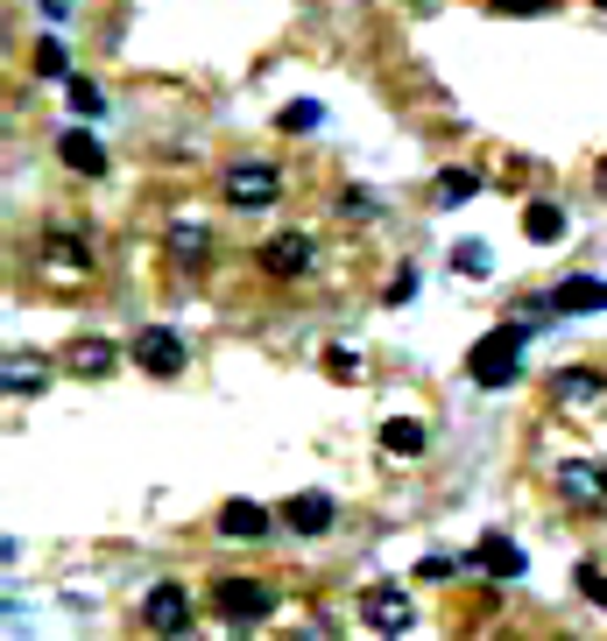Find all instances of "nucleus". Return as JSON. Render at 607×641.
Returning a JSON list of instances; mask_svg holds the SVG:
<instances>
[{
  "mask_svg": "<svg viewBox=\"0 0 607 641\" xmlns=\"http://www.w3.org/2000/svg\"><path fill=\"white\" fill-rule=\"evenodd\" d=\"M523 345H529V324L516 318V324H495L481 345L466 353V374H473V387H516V374H523Z\"/></svg>",
  "mask_w": 607,
  "mask_h": 641,
  "instance_id": "f257e3e1",
  "label": "nucleus"
},
{
  "mask_svg": "<svg viewBox=\"0 0 607 641\" xmlns=\"http://www.w3.org/2000/svg\"><path fill=\"white\" fill-rule=\"evenodd\" d=\"M213 613L226 620V628H255V620H269L276 613V592L261 586V578H213Z\"/></svg>",
  "mask_w": 607,
  "mask_h": 641,
  "instance_id": "f03ea898",
  "label": "nucleus"
},
{
  "mask_svg": "<svg viewBox=\"0 0 607 641\" xmlns=\"http://www.w3.org/2000/svg\"><path fill=\"white\" fill-rule=\"evenodd\" d=\"M219 190H226V205H240V211H261V205H276L282 198V169L276 163H226L219 169Z\"/></svg>",
  "mask_w": 607,
  "mask_h": 641,
  "instance_id": "7ed1b4c3",
  "label": "nucleus"
},
{
  "mask_svg": "<svg viewBox=\"0 0 607 641\" xmlns=\"http://www.w3.org/2000/svg\"><path fill=\"white\" fill-rule=\"evenodd\" d=\"M127 353H135V366L142 374H156V381H169V374H184V360H192V345H184L177 332H169V324H148V332L127 345Z\"/></svg>",
  "mask_w": 607,
  "mask_h": 641,
  "instance_id": "20e7f679",
  "label": "nucleus"
},
{
  "mask_svg": "<svg viewBox=\"0 0 607 641\" xmlns=\"http://www.w3.org/2000/svg\"><path fill=\"white\" fill-rule=\"evenodd\" d=\"M360 620H368L374 634H389V641L410 634V620H416L410 613V592L403 586H368V592H360Z\"/></svg>",
  "mask_w": 607,
  "mask_h": 641,
  "instance_id": "39448f33",
  "label": "nucleus"
},
{
  "mask_svg": "<svg viewBox=\"0 0 607 641\" xmlns=\"http://www.w3.org/2000/svg\"><path fill=\"white\" fill-rule=\"evenodd\" d=\"M255 261H261V276L297 282L304 268H311V232H276V240H261V247H255Z\"/></svg>",
  "mask_w": 607,
  "mask_h": 641,
  "instance_id": "423d86ee",
  "label": "nucleus"
},
{
  "mask_svg": "<svg viewBox=\"0 0 607 641\" xmlns=\"http://www.w3.org/2000/svg\"><path fill=\"white\" fill-rule=\"evenodd\" d=\"M466 565L481 571V578H523V542L502 536V529H487V536L466 550Z\"/></svg>",
  "mask_w": 607,
  "mask_h": 641,
  "instance_id": "0eeeda50",
  "label": "nucleus"
},
{
  "mask_svg": "<svg viewBox=\"0 0 607 641\" xmlns=\"http://www.w3.org/2000/svg\"><path fill=\"white\" fill-rule=\"evenodd\" d=\"M142 620H148L156 634H184V628H192V592H184V586H169V578H163V586H148Z\"/></svg>",
  "mask_w": 607,
  "mask_h": 641,
  "instance_id": "6e6552de",
  "label": "nucleus"
},
{
  "mask_svg": "<svg viewBox=\"0 0 607 641\" xmlns=\"http://www.w3.org/2000/svg\"><path fill=\"white\" fill-rule=\"evenodd\" d=\"M43 261L50 268H92V232H79L71 219H56V226H43Z\"/></svg>",
  "mask_w": 607,
  "mask_h": 641,
  "instance_id": "1a4fd4ad",
  "label": "nucleus"
},
{
  "mask_svg": "<svg viewBox=\"0 0 607 641\" xmlns=\"http://www.w3.org/2000/svg\"><path fill=\"white\" fill-rule=\"evenodd\" d=\"M552 310L558 318H586V310H607V282L600 276H565L552 289Z\"/></svg>",
  "mask_w": 607,
  "mask_h": 641,
  "instance_id": "9d476101",
  "label": "nucleus"
},
{
  "mask_svg": "<svg viewBox=\"0 0 607 641\" xmlns=\"http://www.w3.org/2000/svg\"><path fill=\"white\" fill-rule=\"evenodd\" d=\"M269 529H276V515L255 508V500H226V508H219V536L226 542H261Z\"/></svg>",
  "mask_w": 607,
  "mask_h": 641,
  "instance_id": "9b49d317",
  "label": "nucleus"
},
{
  "mask_svg": "<svg viewBox=\"0 0 607 641\" xmlns=\"http://www.w3.org/2000/svg\"><path fill=\"white\" fill-rule=\"evenodd\" d=\"M56 163L79 169V177H106V148L92 142L85 127H64V134H56Z\"/></svg>",
  "mask_w": 607,
  "mask_h": 641,
  "instance_id": "f8f14e48",
  "label": "nucleus"
},
{
  "mask_svg": "<svg viewBox=\"0 0 607 641\" xmlns=\"http://www.w3.org/2000/svg\"><path fill=\"white\" fill-rule=\"evenodd\" d=\"M282 521H290L297 536H326L332 521H339V508H332L326 494H297V500H282Z\"/></svg>",
  "mask_w": 607,
  "mask_h": 641,
  "instance_id": "ddd939ff",
  "label": "nucleus"
},
{
  "mask_svg": "<svg viewBox=\"0 0 607 641\" xmlns=\"http://www.w3.org/2000/svg\"><path fill=\"white\" fill-rule=\"evenodd\" d=\"M552 395L573 402V410H586V402L607 395V374H600V366H565V374H552Z\"/></svg>",
  "mask_w": 607,
  "mask_h": 641,
  "instance_id": "4468645a",
  "label": "nucleus"
},
{
  "mask_svg": "<svg viewBox=\"0 0 607 641\" xmlns=\"http://www.w3.org/2000/svg\"><path fill=\"white\" fill-rule=\"evenodd\" d=\"M163 240H169V261H184V268L213 255V226H198V219H169Z\"/></svg>",
  "mask_w": 607,
  "mask_h": 641,
  "instance_id": "2eb2a0df",
  "label": "nucleus"
},
{
  "mask_svg": "<svg viewBox=\"0 0 607 641\" xmlns=\"http://www.w3.org/2000/svg\"><path fill=\"white\" fill-rule=\"evenodd\" d=\"M558 494L579 500V508H600V500H607V473H594V465H558Z\"/></svg>",
  "mask_w": 607,
  "mask_h": 641,
  "instance_id": "dca6fc26",
  "label": "nucleus"
},
{
  "mask_svg": "<svg viewBox=\"0 0 607 641\" xmlns=\"http://www.w3.org/2000/svg\"><path fill=\"white\" fill-rule=\"evenodd\" d=\"M523 232H529V247H558L565 240V211L552 198H529L523 205Z\"/></svg>",
  "mask_w": 607,
  "mask_h": 641,
  "instance_id": "f3484780",
  "label": "nucleus"
},
{
  "mask_svg": "<svg viewBox=\"0 0 607 641\" xmlns=\"http://www.w3.org/2000/svg\"><path fill=\"white\" fill-rule=\"evenodd\" d=\"M424 444L431 437H424V423H416V416H389L382 423V452L389 458H424Z\"/></svg>",
  "mask_w": 607,
  "mask_h": 641,
  "instance_id": "a211bd4d",
  "label": "nucleus"
},
{
  "mask_svg": "<svg viewBox=\"0 0 607 641\" xmlns=\"http://www.w3.org/2000/svg\"><path fill=\"white\" fill-rule=\"evenodd\" d=\"M113 339H79L71 345V374H85V381H100V374H113Z\"/></svg>",
  "mask_w": 607,
  "mask_h": 641,
  "instance_id": "6ab92c4d",
  "label": "nucleus"
},
{
  "mask_svg": "<svg viewBox=\"0 0 607 641\" xmlns=\"http://www.w3.org/2000/svg\"><path fill=\"white\" fill-rule=\"evenodd\" d=\"M466 198H481V169H445V177H439V205H466Z\"/></svg>",
  "mask_w": 607,
  "mask_h": 641,
  "instance_id": "aec40b11",
  "label": "nucleus"
},
{
  "mask_svg": "<svg viewBox=\"0 0 607 641\" xmlns=\"http://www.w3.org/2000/svg\"><path fill=\"white\" fill-rule=\"evenodd\" d=\"M35 77H64V85L79 77V71H71V56H64V43H56V35H43V43H35Z\"/></svg>",
  "mask_w": 607,
  "mask_h": 641,
  "instance_id": "412c9836",
  "label": "nucleus"
},
{
  "mask_svg": "<svg viewBox=\"0 0 607 641\" xmlns=\"http://www.w3.org/2000/svg\"><path fill=\"white\" fill-rule=\"evenodd\" d=\"M71 113H79V121H100V113H106V92L100 85H92V77H71Z\"/></svg>",
  "mask_w": 607,
  "mask_h": 641,
  "instance_id": "4be33fe9",
  "label": "nucleus"
},
{
  "mask_svg": "<svg viewBox=\"0 0 607 641\" xmlns=\"http://www.w3.org/2000/svg\"><path fill=\"white\" fill-rule=\"evenodd\" d=\"M318 121H326L318 100H290V106H282V134H318Z\"/></svg>",
  "mask_w": 607,
  "mask_h": 641,
  "instance_id": "5701e85b",
  "label": "nucleus"
},
{
  "mask_svg": "<svg viewBox=\"0 0 607 641\" xmlns=\"http://www.w3.org/2000/svg\"><path fill=\"white\" fill-rule=\"evenodd\" d=\"M452 268H460V276H487L495 255H487V240H460V247H452Z\"/></svg>",
  "mask_w": 607,
  "mask_h": 641,
  "instance_id": "b1692460",
  "label": "nucleus"
},
{
  "mask_svg": "<svg viewBox=\"0 0 607 641\" xmlns=\"http://www.w3.org/2000/svg\"><path fill=\"white\" fill-rule=\"evenodd\" d=\"M8 395H43V366H22V360H8Z\"/></svg>",
  "mask_w": 607,
  "mask_h": 641,
  "instance_id": "393cba45",
  "label": "nucleus"
},
{
  "mask_svg": "<svg viewBox=\"0 0 607 641\" xmlns=\"http://www.w3.org/2000/svg\"><path fill=\"white\" fill-rule=\"evenodd\" d=\"M452 571H460V565H452V557H439V550H424V557L410 565V578H424V586H439V578H452Z\"/></svg>",
  "mask_w": 607,
  "mask_h": 641,
  "instance_id": "a878e982",
  "label": "nucleus"
},
{
  "mask_svg": "<svg viewBox=\"0 0 607 641\" xmlns=\"http://www.w3.org/2000/svg\"><path fill=\"white\" fill-rule=\"evenodd\" d=\"M573 586H579L586 599H600V607H607V578H600V565H594V557H586V565L573 571Z\"/></svg>",
  "mask_w": 607,
  "mask_h": 641,
  "instance_id": "bb28decb",
  "label": "nucleus"
},
{
  "mask_svg": "<svg viewBox=\"0 0 607 641\" xmlns=\"http://www.w3.org/2000/svg\"><path fill=\"white\" fill-rule=\"evenodd\" d=\"M326 366H332L339 381H353V374H360V353H347V345H332V353H326Z\"/></svg>",
  "mask_w": 607,
  "mask_h": 641,
  "instance_id": "cd10ccee",
  "label": "nucleus"
},
{
  "mask_svg": "<svg viewBox=\"0 0 607 641\" xmlns=\"http://www.w3.org/2000/svg\"><path fill=\"white\" fill-rule=\"evenodd\" d=\"M339 205H347V211H368V219H382V198H374V190H347Z\"/></svg>",
  "mask_w": 607,
  "mask_h": 641,
  "instance_id": "c85d7f7f",
  "label": "nucleus"
},
{
  "mask_svg": "<svg viewBox=\"0 0 607 641\" xmlns=\"http://www.w3.org/2000/svg\"><path fill=\"white\" fill-rule=\"evenodd\" d=\"M382 297H389V303H410V297H416V268H403V276H395Z\"/></svg>",
  "mask_w": 607,
  "mask_h": 641,
  "instance_id": "c756f323",
  "label": "nucleus"
},
{
  "mask_svg": "<svg viewBox=\"0 0 607 641\" xmlns=\"http://www.w3.org/2000/svg\"><path fill=\"white\" fill-rule=\"evenodd\" d=\"M487 8H495V14H544L552 0H487Z\"/></svg>",
  "mask_w": 607,
  "mask_h": 641,
  "instance_id": "7c9ffc66",
  "label": "nucleus"
},
{
  "mask_svg": "<svg viewBox=\"0 0 607 641\" xmlns=\"http://www.w3.org/2000/svg\"><path fill=\"white\" fill-rule=\"evenodd\" d=\"M35 8H43V22H64V14H71V0H35Z\"/></svg>",
  "mask_w": 607,
  "mask_h": 641,
  "instance_id": "2f4dec72",
  "label": "nucleus"
},
{
  "mask_svg": "<svg viewBox=\"0 0 607 641\" xmlns=\"http://www.w3.org/2000/svg\"><path fill=\"white\" fill-rule=\"evenodd\" d=\"M594 190H600V198H607V155H600V163H594Z\"/></svg>",
  "mask_w": 607,
  "mask_h": 641,
  "instance_id": "473e14b6",
  "label": "nucleus"
},
{
  "mask_svg": "<svg viewBox=\"0 0 607 641\" xmlns=\"http://www.w3.org/2000/svg\"><path fill=\"white\" fill-rule=\"evenodd\" d=\"M304 641H332V628H304Z\"/></svg>",
  "mask_w": 607,
  "mask_h": 641,
  "instance_id": "72a5a7b5",
  "label": "nucleus"
},
{
  "mask_svg": "<svg viewBox=\"0 0 607 641\" xmlns=\"http://www.w3.org/2000/svg\"><path fill=\"white\" fill-rule=\"evenodd\" d=\"M600 14H607V0H600Z\"/></svg>",
  "mask_w": 607,
  "mask_h": 641,
  "instance_id": "f704fd0d",
  "label": "nucleus"
}]
</instances>
